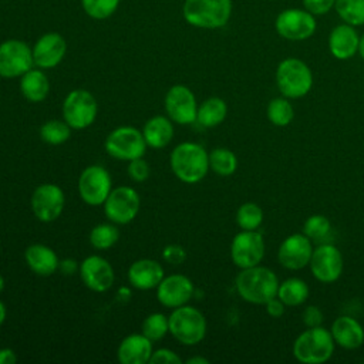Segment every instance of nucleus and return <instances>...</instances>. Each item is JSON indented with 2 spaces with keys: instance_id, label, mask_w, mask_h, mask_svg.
<instances>
[{
  "instance_id": "nucleus-46",
  "label": "nucleus",
  "mask_w": 364,
  "mask_h": 364,
  "mask_svg": "<svg viewBox=\"0 0 364 364\" xmlns=\"http://www.w3.org/2000/svg\"><path fill=\"white\" fill-rule=\"evenodd\" d=\"M58 269H61V272L65 273V274H71L74 272V269H75V262L71 260V259H65V260L60 262V267Z\"/></svg>"
},
{
  "instance_id": "nucleus-36",
  "label": "nucleus",
  "mask_w": 364,
  "mask_h": 364,
  "mask_svg": "<svg viewBox=\"0 0 364 364\" xmlns=\"http://www.w3.org/2000/svg\"><path fill=\"white\" fill-rule=\"evenodd\" d=\"M303 233L311 242H324L331 233V222L327 216L316 213L309 216L303 223Z\"/></svg>"
},
{
  "instance_id": "nucleus-29",
  "label": "nucleus",
  "mask_w": 364,
  "mask_h": 364,
  "mask_svg": "<svg viewBox=\"0 0 364 364\" xmlns=\"http://www.w3.org/2000/svg\"><path fill=\"white\" fill-rule=\"evenodd\" d=\"M309 286L300 277H289L279 283L277 297L287 306V307H297L301 306L309 297Z\"/></svg>"
},
{
  "instance_id": "nucleus-40",
  "label": "nucleus",
  "mask_w": 364,
  "mask_h": 364,
  "mask_svg": "<svg viewBox=\"0 0 364 364\" xmlns=\"http://www.w3.org/2000/svg\"><path fill=\"white\" fill-rule=\"evenodd\" d=\"M301 4H303V9H306L307 11H310L317 17L334 9L336 0H301Z\"/></svg>"
},
{
  "instance_id": "nucleus-7",
  "label": "nucleus",
  "mask_w": 364,
  "mask_h": 364,
  "mask_svg": "<svg viewBox=\"0 0 364 364\" xmlns=\"http://www.w3.org/2000/svg\"><path fill=\"white\" fill-rule=\"evenodd\" d=\"M104 148L107 154L119 161H132L142 158L146 151V142L142 131L135 127L124 125L112 129L105 138Z\"/></svg>"
},
{
  "instance_id": "nucleus-19",
  "label": "nucleus",
  "mask_w": 364,
  "mask_h": 364,
  "mask_svg": "<svg viewBox=\"0 0 364 364\" xmlns=\"http://www.w3.org/2000/svg\"><path fill=\"white\" fill-rule=\"evenodd\" d=\"M193 283L188 276L175 273L165 276L161 280L156 287V299L162 306L176 309L188 304L193 296Z\"/></svg>"
},
{
  "instance_id": "nucleus-23",
  "label": "nucleus",
  "mask_w": 364,
  "mask_h": 364,
  "mask_svg": "<svg viewBox=\"0 0 364 364\" xmlns=\"http://www.w3.org/2000/svg\"><path fill=\"white\" fill-rule=\"evenodd\" d=\"M152 353V341L142 333H135L119 343L117 357L121 364H146Z\"/></svg>"
},
{
  "instance_id": "nucleus-11",
  "label": "nucleus",
  "mask_w": 364,
  "mask_h": 364,
  "mask_svg": "<svg viewBox=\"0 0 364 364\" xmlns=\"http://www.w3.org/2000/svg\"><path fill=\"white\" fill-rule=\"evenodd\" d=\"M264 252V239L259 230H240L230 243V259L239 269L260 264Z\"/></svg>"
},
{
  "instance_id": "nucleus-20",
  "label": "nucleus",
  "mask_w": 364,
  "mask_h": 364,
  "mask_svg": "<svg viewBox=\"0 0 364 364\" xmlns=\"http://www.w3.org/2000/svg\"><path fill=\"white\" fill-rule=\"evenodd\" d=\"M33 61L37 68L48 70L57 67L67 51V43L64 37L58 33H46L43 34L31 48Z\"/></svg>"
},
{
  "instance_id": "nucleus-18",
  "label": "nucleus",
  "mask_w": 364,
  "mask_h": 364,
  "mask_svg": "<svg viewBox=\"0 0 364 364\" xmlns=\"http://www.w3.org/2000/svg\"><path fill=\"white\" fill-rule=\"evenodd\" d=\"M80 277L85 287H88L92 291L102 293L107 291L114 284V269L111 263L98 255L87 256L80 267Z\"/></svg>"
},
{
  "instance_id": "nucleus-3",
  "label": "nucleus",
  "mask_w": 364,
  "mask_h": 364,
  "mask_svg": "<svg viewBox=\"0 0 364 364\" xmlns=\"http://www.w3.org/2000/svg\"><path fill=\"white\" fill-rule=\"evenodd\" d=\"M336 343L323 326L307 327L293 343V355L303 364H321L331 358Z\"/></svg>"
},
{
  "instance_id": "nucleus-13",
  "label": "nucleus",
  "mask_w": 364,
  "mask_h": 364,
  "mask_svg": "<svg viewBox=\"0 0 364 364\" xmlns=\"http://www.w3.org/2000/svg\"><path fill=\"white\" fill-rule=\"evenodd\" d=\"M111 192V175L101 165L87 166L78 178L80 198L90 206H98L105 202Z\"/></svg>"
},
{
  "instance_id": "nucleus-22",
  "label": "nucleus",
  "mask_w": 364,
  "mask_h": 364,
  "mask_svg": "<svg viewBox=\"0 0 364 364\" xmlns=\"http://www.w3.org/2000/svg\"><path fill=\"white\" fill-rule=\"evenodd\" d=\"M128 282L138 290L156 289L165 277L164 267L159 262L152 259H138L128 269Z\"/></svg>"
},
{
  "instance_id": "nucleus-6",
  "label": "nucleus",
  "mask_w": 364,
  "mask_h": 364,
  "mask_svg": "<svg viewBox=\"0 0 364 364\" xmlns=\"http://www.w3.org/2000/svg\"><path fill=\"white\" fill-rule=\"evenodd\" d=\"M169 321V333L183 346L199 344L206 336V318L193 306L183 304L172 309Z\"/></svg>"
},
{
  "instance_id": "nucleus-1",
  "label": "nucleus",
  "mask_w": 364,
  "mask_h": 364,
  "mask_svg": "<svg viewBox=\"0 0 364 364\" xmlns=\"http://www.w3.org/2000/svg\"><path fill=\"white\" fill-rule=\"evenodd\" d=\"M279 283L276 273L260 264L240 269L235 280L237 294L245 301L259 306H264V303L277 296Z\"/></svg>"
},
{
  "instance_id": "nucleus-30",
  "label": "nucleus",
  "mask_w": 364,
  "mask_h": 364,
  "mask_svg": "<svg viewBox=\"0 0 364 364\" xmlns=\"http://www.w3.org/2000/svg\"><path fill=\"white\" fill-rule=\"evenodd\" d=\"M209 169H212L216 175L230 176L237 169V158L233 151L218 146L209 152Z\"/></svg>"
},
{
  "instance_id": "nucleus-10",
  "label": "nucleus",
  "mask_w": 364,
  "mask_h": 364,
  "mask_svg": "<svg viewBox=\"0 0 364 364\" xmlns=\"http://www.w3.org/2000/svg\"><path fill=\"white\" fill-rule=\"evenodd\" d=\"M107 219L115 225H127L135 219L141 208V198L131 186H119L111 189L108 198L102 203Z\"/></svg>"
},
{
  "instance_id": "nucleus-42",
  "label": "nucleus",
  "mask_w": 364,
  "mask_h": 364,
  "mask_svg": "<svg viewBox=\"0 0 364 364\" xmlns=\"http://www.w3.org/2000/svg\"><path fill=\"white\" fill-rule=\"evenodd\" d=\"M301 320L306 327H317V326L323 324L324 316H323V311L317 306H307L303 310Z\"/></svg>"
},
{
  "instance_id": "nucleus-38",
  "label": "nucleus",
  "mask_w": 364,
  "mask_h": 364,
  "mask_svg": "<svg viewBox=\"0 0 364 364\" xmlns=\"http://www.w3.org/2000/svg\"><path fill=\"white\" fill-rule=\"evenodd\" d=\"M84 11L95 20L111 17L119 6V0H81Z\"/></svg>"
},
{
  "instance_id": "nucleus-50",
  "label": "nucleus",
  "mask_w": 364,
  "mask_h": 364,
  "mask_svg": "<svg viewBox=\"0 0 364 364\" xmlns=\"http://www.w3.org/2000/svg\"><path fill=\"white\" fill-rule=\"evenodd\" d=\"M4 286H6V283H4V277L0 274V293L4 290Z\"/></svg>"
},
{
  "instance_id": "nucleus-27",
  "label": "nucleus",
  "mask_w": 364,
  "mask_h": 364,
  "mask_svg": "<svg viewBox=\"0 0 364 364\" xmlns=\"http://www.w3.org/2000/svg\"><path fill=\"white\" fill-rule=\"evenodd\" d=\"M20 91L30 102H41L50 92V81L41 68H31L20 77Z\"/></svg>"
},
{
  "instance_id": "nucleus-26",
  "label": "nucleus",
  "mask_w": 364,
  "mask_h": 364,
  "mask_svg": "<svg viewBox=\"0 0 364 364\" xmlns=\"http://www.w3.org/2000/svg\"><path fill=\"white\" fill-rule=\"evenodd\" d=\"M142 135L146 146L154 149L165 148L173 138L172 119L164 115H155L149 118L142 128Z\"/></svg>"
},
{
  "instance_id": "nucleus-34",
  "label": "nucleus",
  "mask_w": 364,
  "mask_h": 364,
  "mask_svg": "<svg viewBox=\"0 0 364 364\" xmlns=\"http://www.w3.org/2000/svg\"><path fill=\"white\" fill-rule=\"evenodd\" d=\"M263 222V210L255 202H245L236 212V223L240 230H257Z\"/></svg>"
},
{
  "instance_id": "nucleus-37",
  "label": "nucleus",
  "mask_w": 364,
  "mask_h": 364,
  "mask_svg": "<svg viewBox=\"0 0 364 364\" xmlns=\"http://www.w3.org/2000/svg\"><path fill=\"white\" fill-rule=\"evenodd\" d=\"M142 334L148 337L152 343L162 340L166 333H169V321L168 317L162 313H151L142 321Z\"/></svg>"
},
{
  "instance_id": "nucleus-17",
  "label": "nucleus",
  "mask_w": 364,
  "mask_h": 364,
  "mask_svg": "<svg viewBox=\"0 0 364 364\" xmlns=\"http://www.w3.org/2000/svg\"><path fill=\"white\" fill-rule=\"evenodd\" d=\"M313 249V242L303 232L293 233L280 243L277 260L287 270H301L309 266Z\"/></svg>"
},
{
  "instance_id": "nucleus-48",
  "label": "nucleus",
  "mask_w": 364,
  "mask_h": 364,
  "mask_svg": "<svg viewBox=\"0 0 364 364\" xmlns=\"http://www.w3.org/2000/svg\"><path fill=\"white\" fill-rule=\"evenodd\" d=\"M6 316H7L6 306H4V303L0 300V327H1V324L4 323V320H6Z\"/></svg>"
},
{
  "instance_id": "nucleus-9",
  "label": "nucleus",
  "mask_w": 364,
  "mask_h": 364,
  "mask_svg": "<svg viewBox=\"0 0 364 364\" xmlns=\"http://www.w3.org/2000/svg\"><path fill=\"white\" fill-rule=\"evenodd\" d=\"M97 112V100L87 90H73L64 98L63 118L73 129L88 128L95 121Z\"/></svg>"
},
{
  "instance_id": "nucleus-21",
  "label": "nucleus",
  "mask_w": 364,
  "mask_h": 364,
  "mask_svg": "<svg viewBox=\"0 0 364 364\" xmlns=\"http://www.w3.org/2000/svg\"><path fill=\"white\" fill-rule=\"evenodd\" d=\"M360 36L354 26L337 24L328 34V51L337 60H350L358 53Z\"/></svg>"
},
{
  "instance_id": "nucleus-25",
  "label": "nucleus",
  "mask_w": 364,
  "mask_h": 364,
  "mask_svg": "<svg viewBox=\"0 0 364 364\" xmlns=\"http://www.w3.org/2000/svg\"><path fill=\"white\" fill-rule=\"evenodd\" d=\"M24 260L28 269L41 277H48L57 272L60 267V260L57 253L41 243L30 245L24 250Z\"/></svg>"
},
{
  "instance_id": "nucleus-44",
  "label": "nucleus",
  "mask_w": 364,
  "mask_h": 364,
  "mask_svg": "<svg viewBox=\"0 0 364 364\" xmlns=\"http://www.w3.org/2000/svg\"><path fill=\"white\" fill-rule=\"evenodd\" d=\"M264 307H266V313L273 317V318H280L284 311H286V304L276 296L273 299H270L267 303H264Z\"/></svg>"
},
{
  "instance_id": "nucleus-14",
  "label": "nucleus",
  "mask_w": 364,
  "mask_h": 364,
  "mask_svg": "<svg viewBox=\"0 0 364 364\" xmlns=\"http://www.w3.org/2000/svg\"><path fill=\"white\" fill-rule=\"evenodd\" d=\"M309 267L316 280L321 283H333L338 280L343 273V255L334 245L320 243L313 249Z\"/></svg>"
},
{
  "instance_id": "nucleus-4",
  "label": "nucleus",
  "mask_w": 364,
  "mask_h": 364,
  "mask_svg": "<svg viewBox=\"0 0 364 364\" xmlns=\"http://www.w3.org/2000/svg\"><path fill=\"white\" fill-rule=\"evenodd\" d=\"M274 80L280 94L289 100L307 95L313 87V73L310 67L296 57H287L277 64Z\"/></svg>"
},
{
  "instance_id": "nucleus-24",
  "label": "nucleus",
  "mask_w": 364,
  "mask_h": 364,
  "mask_svg": "<svg viewBox=\"0 0 364 364\" xmlns=\"http://www.w3.org/2000/svg\"><path fill=\"white\" fill-rule=\"evenodd\" d=\"M336 346H340L346 350H355L364 343V328L351 316L337 317L330 328Z\"/></svg>"
},
{
  "instance_id": "nucleus-8",
  "label": "nucleus",
  "mask_w": 364,
  "mask_h": 364,
  "mask_svg": "<svg viewBox=\"0 0 364 364\" xmlns=\"http://www.w3.org/2000/svg\"><path fill=\"white\" fill-rule=\"evenodd\" d=\"M317 28L316 16L306 9H284L274 18L276 33L289 41H303L310 38Z\"/></svg>"
},
{
  "instance_id": "nucleus-41",
  "label": "nucleus",
  "mask_w": 364,
  "mask_h": 364,
  "mask_svg": "<svg viewBox=\"0 0 364 364\" xmlns=\"http://www.w3.org/2000/svg\"><path fill=\"white\" fill-rule=\"evenodd\" d=\"M182 360L181 357L169 350V348H159L152 353L149 364H181Z\"/></svg>"
},
{
  "instance_id": "nucleus-35",
  "label": "nucleus",
  "mask_w": 364,
  "mask_h": 364,
  "mask_svg": "<svg viewBox=\"0 0 364 364\" xmlns=\"http://www.w3.org/2000/svg\"><path fill=\"white\" fill-rule=\"evenodd\" d=\"M71 127L63 119H50L40 128V136L50 145L64 144L71 135Z\"/></svg>"
},
{
  "instance_id": "nucleus-33",
  "label": "nucleus",
  "mask_w": 364,
  "mask_h": 364,
  "mask_svg": "<svg viewBox=\"0 0 364 364\" xmlns=\"http://www.w3.org/2000/svg\"><path fill=\"white\" fill-rule=\"evenodd\" d=\"M119 239V230L115 223H100L90 232V243L94 249L105 250L112 247Z\"/></svg>"
},
{
  "instance_id": "nucleus-32",
  "label": "nucleus",
  "mask_w": 364,
  "mask_h": 364,
  "mask_svg": "<svg viewBox=\"0 0 364 364\" xmlns=\"http://www.w3.org/2000/svg\"><path fill=\"white\" fill-rule=\"evenodd\" d=\"M334 10L343 23L354 27L364 24V0H336Z\"/></svg>"
},
{
  "instance_id": "nucleus-47",
  "label": "nucleus",
  "mask_w": 364,
  "mask_h": 364,
  "mask_svg": "<svg viewBox=\"0 0 364 364\" xmlns=\"http://www.w3.org/2000/svg\"><path fill=\"white\" fill-rule=\"evenodd\" d=\"M186 363L188 364H209V360L205 357H200V355H195V357L188 358Z\"/></svg>"
},
{
  "instance_id": "nucleus-12",
  "label": "nucleus",
  "mask_w": 364,
  "mask_h": 364,
  "mask_svg": "<svg viewBox=\"0 0 364 364\" xmlns=\"http://www.w3.org/2000/svg\"><path fill=\"white\" fill-rule=\"evenodd\" d=\"M33 65V51L24 41L10 38L0 44V77H21Z\"/></svg>"
},
{
  "instance_id": "nucleus-39",
  "label": "nucleus",
  "mask_w": 364,
  "mask_h": 364,
  "mask_svg": "<svg viewBox=\"0 0 364 364\" xmlns=\"http://www.w3.org/2000/svg\"><path fill=\"white\" fill-rule=\"evenodd\" d=\"M149 165L142 158H136L128 162V175L135 182H145L149 176Z\"/></svg>"
},
{
  "instance_id": "nucleus-49",
  "label": "nucleus",
  "mask_w": 364,
  "mask_h": 364,
  "mask_svg": "<svg viewBox=\"0 0 364 364\" xmlns=\"http://www.w3.org/2000/svg\"><path fill=\"white\" fill-rule=\"evenodd\" d=\"M358 54L364 60V34L360 36V44H358Z\"/></svg>"
},
{
  "instance_id": "nucleus-31",
  "label": "nucleus",
  "mask_w": 364,
  "mask_h": 364,
  "mask_svg": "<svg viewBox=\"0 0 364 364\" xmlns=\"http://www.w3.org/2000/svg\"><path fill=\"white\" fill-rule=\"evenodd\" d=\"M266 115L270 124L276 127H287L294 119V108L290 100L282 95L269 101Z\"/></svg>"
},
{
  "instance_id": "nucleus-28",
  "label": "nucleus",
  "mask_w": 364,
  "mask_h": 364,
  "mask_svg": "<svg viewBox=\"0 0 364 364\" xmlns=\"http://www.w3.org/2000/svg\"><path fill=\"white\" fill-rule=\"evenodd\" d=\"M228 105L219 97H210L198 105L196 122L203 128H215L225 121Z\"/></svg>"
},
{
  "instance_id": "nucleus-45",
  "label": "nucleus",
  "mask_w": 364,
  "mask_h": 364,
  "mask_svg": "<svg viewBox=\"0 0 364 364\" xmlns=\"http://www.w3.org/2000/svg\"><path fill=\"white\" fill-rule=\"evenodd\" d=\"M17 361V355L14 350L9 347L0 348V364H14Z\"/></svg>"
},
{
  "instance_id": "nucleus-2",
  "label": "nucleus",
  "mask_w": 364,
  "mask_h": 364,
  "mask_svg": "<svg viewBox=\"0 0 364 364\" xmlns=\"http://www.w3.org/2000/svg\"><path fill=\"white\" fill-rule=\"evenodd\" d=\"M169 164L179 181L198 183L209 171V152L196 142H182L172 149Z\"/></svg>"
},
{
  "instance_id": "nucleus-15",
  "label": "nucleus",
  "mask_w": 364,
  "mask_h": 364,
  "mask_svg": "<svg viewBox=\"0 0 364 364\" xmlns=\"http://www.w3.org/2000/svg\"><path fill=\"white\" fill-rule=\"evenodd\" d=\"M164 105L172 122H176L179 125L196 122L198 102L193 92L186 85H172L165 94Z\"/></svg>"
},
{
  "instance_id": "nucleus-16",
  "label": "nucleus",
  "mask_w": 364,
  "mask_h": 364,
  "mask_svg": "<svg viewBox=\"0 0 364 364\" xmlns=\"http://www.w3.org/2000/svg\"><path fill=\"white\" fill-rule=\"evenodd\" d=\"M31 209L40 222L55 220L64 209L65 196L63 189L55 183H41L31 195Z\"/></svg>"
},
{
  "instance_id": "nucleus-5",
  "label": "nucleus",
  "mask_w": 364,
  "mask_h": 364,
  "mask_svg": "<svg viewBox=\"0 0 364 364\" xmlns=\"http://www.w3.org/2000/svg\"><path fill=\"white\" fill-rule=\"evenodd\" d=\"M182 14L185 21L193 27L220 28L232 16V0H185Z\"/></svg>"
},
{
  "instance_id": "nucleus-43",
  "label": "nucleus",
  "mask_w": 364,
  "mask_h": 364,
  "mask_svg": "<svg viewBox=\"0 0 364 364\" xmlns=\"http://www.w3.org/2000/svg\"><path fill=\"white\" fill-rule=\"evenodd\" d=\"M162 257L172 264H179L186 259V252L181 245H168L164 252Z\"/></svg>"
}]
</instances>
